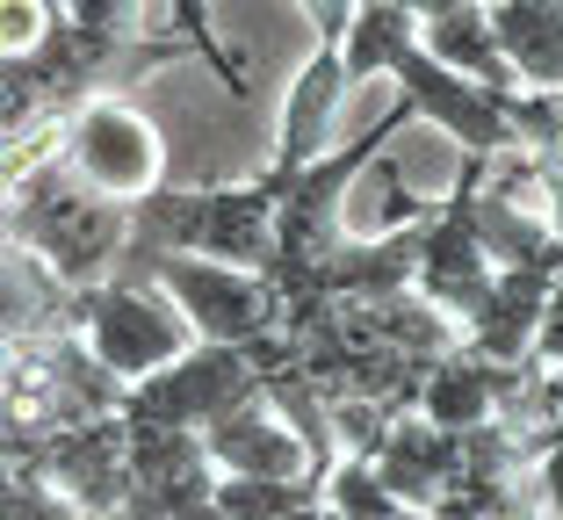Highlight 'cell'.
I'll return each mask as SVG.
<instances>
[{
    "label": "cell",
    "instance_id": "10",
    "mask_svg": "<svg viewBox=\"0 0 563 520\" xmlns=\"http://www.w3.org/2000/svg\"><path fill=\"white\" fill-rule=\"evenodd\" d=\"M66 167L80 174L95 196L145 202L152 188H159V131L137 117L131 101L101 95L66 123Z\"/></svg>",
    "mask_w": 563,
    "mask_h": 520
},
{
    "label": "cell",
    "instance_id": "3",
    "mask_svg": "<svg viewBox=\"0 0 563 520\" xmlns=\"http://www.w3.org/2000/svg\"><path fill=\"white\" fill-rule=\"evenodd\" d=\"M131 405V376H117L87 333L8 340V427L58 434V427L117 420Z\"/></svg>",
    "mask_w": 563,
    "mask_h": 520
},
{
    "label": "cell",
    "instance_id": "20",
    "mask_svg": "<svg viewBox=\"0 0 563 520\" xmlns=\"http://www.w3.org/2000/svg\"><path fill=\"white\" fill-rule=\"evenodd\" d=\"M8 520H95V513H87V506H73L66 491L51 485V477L15 471V463H8Z\"/></svg>",
    "mask_w": 563,
    "mask_h": 520
},
{
    "label": "cell",
    "instance_id": "1",
    "mask_svg": "<svg viewBox=\"0 0 563 520\" xmlns=\"http://www.w3.org/2000/svg\"><path fill=\"white\" fill-rule=\"evenodd\" d=\"M174 58H202L188 36L174 44H152L137 30H87L73 22V8H58L36 51H8L0 58V109H8V137L30 131V123H51V117H80L87 101L117 95V87L145 80V73L174 66Z\"/></svg>",
    "mask_w": 563,
    "mask_h": 520
},
{
    "label": "cell",
    "instance_id": "18",
    "mask_svg": "<svg viewBox=\"0 0 563 520\" xmlns=\"http://www.w3.org/2000/svg\"><path fill=\"white\" fill-rule=\"evenodd\" d=\"M325 506H332V513H347V520H427L419 506H405L398 491L383 485L368 455H347V463L332 471V485H325Z\"/></svg>",
    "mask_w": 563,
    "mask_h": 520
},
{
    "label": "cell",
    "instance_id": "2",
    "mask_svg": "<svg viewBox=\"0 0 563 520\" xmlns=\"http://www.w3.org/2000/svg\"><path fill=\"white\" fill-rule=\"evenodd\" d=\"M8 246H30L73 289L117 283L123 246H131V202L95 196L66 167V152H58V159H44V167L8 181Z\"/></svg>",
    "mask_w": 563,
    "mask_h": 520
},
{
    "label": "cell",
    "instance_id": "22",
    "mask_svg": "<svg viewBox=\"0 0 563 520\" xmlns=\"http://www.w3.org/2000/svg\"><path fill=\"white\" fill-rule=\"evenodd\" d=\"M303 8H311V22H318V44H347L354 15H362V0H303Z\"/></svg>",
    "mask_w": 563,
    "mask_h": 520
},
{
    "label": "cell",
    "instance_id": "16",
    "mask_svg": "<svg viewBox=\"0 0 563 520\" xmlns=\"http://www.w3.org/2000/svg\"><path fill=\"white\" fill-rule=\"evenodd\" d=\"M347 58H340V44H318L311 51V66L297 73V87H289V109H282V152H275V167L282 181H297L303 167L318 159V137H325V117H332V101L347 95Z\"/></svg>",
    "mask_w": 563,
    "mask_h": 520
},
{
    "label": "cell",
    "instance_id": "24",
    "mask_svg": "<svg viewBox=\"0 0 563 520\" xmlns=\"http://www.w3.org/2000/svg\"><path fill=\"white\" fill-rule=\"evenodd\" d=\"M534 362L563 369V289H556V303H549V319H542V340H534Z\"/></svg>",
    "mask_w": 563,
    "mask_h": 520
},
{
    "label": "cell",
    "instance_id": "6",
    "mask_svg": "<svg viewBox=\"0 0 563 520\" xmlns=\"http://www.w3.org/2000/svg\"><path fill=\"white\" fill-rule=\"evenodd\" d=\"M8 463L51 477L95 520H123V506H131V420L123 412L117 420H87V427H58V434L8 427Z\"/></svg>",
    "mask_w": 563,
    "mask_h": 520
},
{
    "label": "cell",
    "instance_id": "21",
    "mask_svg": "<svg viewBox=\"0 0 563 520\" xmlns=\"http://www.w3.org/2000/svg\"><path fill=\"white\" fill-rule=\"evenodd\" d=\"M528 455H534V499H542V520H563V420L528 427Z\"/></svg>",
    "mask_w": 563,
    "mask_h": 520
},
{
    "label": "cell",
    "instance_id": "13",
    "mask_svg": "<svg viewBox=\"0 0 563 520\" xmlns=\"http://www.w3.org/2000/svg\"><path fill=\"white\" fill-rule=\"evenodd\" d=\"M202 441H210V463H217L224 477H275V485H289V477H318L303 434L282 420L267 398L224 412V420H217ZM318 485H325V477H318Z\"/></svg>",
    "mask_w": 563,
    "mask_h": 520
},
{
    "label": "cell",
    "instance_id": "4",
    "mask_svg": "<svg viewBox=\"0 0 563 520\" xmlns=\"http://www.w3.org/2000/svg\"><path fill=\"white\" fill-rule=\"evenodd\" d=\"M412 117H419V109L398 95V109H390L383 123H368V131L354 137V145H340V152H318L311 167L282 188L275 261H267V268H311V261H332V253L347 246V239H340V196H347L368 167H383V145H390Z\"/></svg>",
    "mask_w": 563,
    "mask_h": 520
},
{
    "label": "cell",
    "instance_id": "14",
    "mask_svg": "<svg viewBox=\"0 0 563 520\" xmlns=\"http://www.w3.org/2000/svg\"><path fill=\"white\" fill-rule=\"evenodd\" d=\"M463 455H470V434H455V427H433L427 412H405V420L390 427V441H383L368 463H376V477L398 491L405 506H419V513L433 520L441 491L455 485V471H463Z\"/></svg>",
    "mask_w": 563,
    "mask_h": 520
},
{
    "label": "cell",
    "instance_id": "15",
    "mask_svg": "<svg viewBox=\"0 0 563 520\" xmlns=\"http://www.w3.org/2000/svg\"><path fill=\"white\" fill-rule=\"evenodd\" d=\"M556 289H563L556 268H498L484 311L470 319V347L492 354V362H534V340H542Z\"/></svg>",
    "mask_w": 563,
    "mask_h": 520
},
{
    "label": "cell",
    "instance_id": "17",
    "mask_svg": "<svg viewBox=\"0 0 563 520\" xmlns=\"http://www.w3.org/2000/svg\"><path fill=\"white\" fill-rule=\"evenodd\" d=\"M427 51L441 58V66L484 80V87H528L514 73V58H506V44H498V30H492V0H484V8H455V15H433L427 22Z\"/></svg>",
    "mask_w": 563,
    "mask_h": 520
},
{
    "label": "cell",
    "instance_id": "12",
    "mask_svg": "<svg viewBox=\"0 0 563 520\" xmlns=\"http://www.w3.org/2000/svg\"><path fill=\"white\" fill-rule=\"evenodd\" d=\"M534 369H542V362H492V354H477L463 340L455 354H441V362H433L427 390H419V412H427L433 427H455V434L492 427V420H506V412L528 398Z\"/></svg>",
    "mask_w": 563,
    "mask_h": 520
},
{
    "label": "cell",
    "instance_id": "11",
    "mask_svg": "<svg viewBox=\"0 0 563 520\" xmlns=\"http://www.w3.org/2000/svg\"><path fill=\"white\" fill-rule=\"evenodd\" d=\"M217 485H224V471L210 463L202 434L131 420V506H123V520H196L217 506Z\"/></svg>",
    "mask_w": 563,
    "mask_h": 520
},
{
    "label": "cell",
    "instance_id": "26",
    "mask_svg": "<svg viewBox=\"0 0 563 520\" xmlns=\"http://www.w3.org/2000/svg\"><path fill=\"white\" fill-rule=\"evenodd\" d=\"M542 196H549V224L563 232V174H549V181H542Z\"/></svg>",
    "mask_w": 563,
    "mask_h": 520
},
{
    "label": "cell",
    "instance_id": "23",
    "mask_svg": "<svg viewBox=\"0 0 563 520\" xmlns=\"http://www.w3.org/2000/svg\"><path fill=\"white\" fill-rule=\"evenodd\" d=\"M73 8V22H87V30H131V15H137V0H66Z\"/></svg>",
    "mask_w": 563,
    "mask_h": 520
},
{
    "label": "cell",
    "instance_id": "9",
    "mask_svg": "<svg viewBox=\"0 0 563 520\" xmlns=\"http://www.w3.org/2000/svg\"><path fill=\"white\" fill-rule=\"evenodd\" d=\"M80 333L117 376H152L188 354V319L181 303H159L152 283H95L80 289Z\"/></svg>",
    "mask_w": 563,
    "mask_h": 520
},
{
    "label": "cell",
    "instance_id": "8",
    "mask_svg": "<svg viewBox=\"0 0 563 520\" xmlns=\"http://www.w3.org/2000/svg\"><path fill=\"white\" fill-rule=\"evenodd\" d=\"M477 202H484V159H463L448 202L427 224V261H419V297H433L448 319H463V333H470V319L484 311V297H492V283H498V261H492V246H484Z\"/></svg>",
    "mask_w": 563,
    "mask_h": 520
},
{
    "label": "cell",
    "instance_id": "27",
    "mask_svg": "<svg viewBox=\"0 0 563 520\" xmlns=\"http://www.w3.org/2000/svg\"><path fill=\"white\" fill-rule=\"evenodd\" d=\"M556 398H563V369H556Z\"/></svg>",
    "mask_w": 563,
    "mask_h": 520
},
{
    "label": "cell",
    "instance_id": "7",
    "mask_svg": "<svg viewBox=\"0 0 563 520\" xmlns=\"http://www.w3.org/2000/svg\"><path fill=\"white\" fill-rule=\"evenodd\" d=\"M145 283H159L181 303V319L202 340L224 347H253V340L282 333V297L261 268H232V261H202V253H152Z\"/></svg>",
    "mask_w": 563,
    "mask_h": 520
},
{
    "label": "cell",
    "instance_id": "5",
    "mask_svg": "<svg viewBox=\"0 0 563 520\" xmlns=\"http://www.w3.org/2000/svg\"><path fill=\"white\" fill-rule=\"evenodd\" d=\"M253 398H267L253 347L196 340L181 362H166V369L137 376V384H131V405H123V420H137V427H181V434H210L224 412H239V405H253Z\"/></svg>",
    "mask_w": 563,
    "mask_h": 520
},
{
    "label": "cell",
    "instance_id": "19",
    "mask_svg": "<svg viewBox=\"0 0 563 520\" xmlns=\"http://www.w3.org/2000/svg\"><path fill=\"white\" fill-rule=\"evenodd\" d=\"M318 499H325L318 477H289V485H275V477H224L217 485V506L232 520H282V513H303Z\"/></svg>",
    "mask_w": 563,
    "mask_h": 520
},
{
    "label": "cell",
    "instance_id": "25",
    "mask_svg": "<svg viewBox=\"0 0 563 520\" xmlns=\"http://www.w3.org/2000/svg\"><path fill=\"white\" fill-rule=\"evenodd\" d=\"M390 8H405V15L433 22V15H455V8H484V0H390Z\"/></svg>",
    "mask_w": 563,
    "mask_h": 520
}]
</instances>
